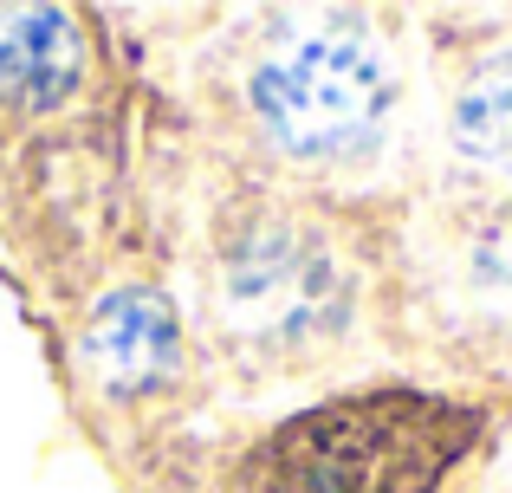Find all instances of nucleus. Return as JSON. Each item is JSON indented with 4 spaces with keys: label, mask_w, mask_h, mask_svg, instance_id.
<instances>
[{
    "label": "nucleus",
    "mask_w": 512,
    "mask_h": 493,
    "mask_svg": "<svg viewBox=\"0 0 512 493\" xmlns=\"http://www.w3.org/2000/svg\"><path fill=\"white\" fill-rule=\"evenodd\" d=\"M480 416L441 396L376 390L305 409L260 448L247 493H428L474 448Z\"/></svg>",
    "instance_id": "obj_1"
},
{
    "label": "nucleus",
    "mask_w": 512,
    "mask_h": 493,
    "mask_svg": "<svg viewBox=\"0 0 512 493\" xmlns=\"http://www.w3.org/2000/svg\"><path fill=\"white\" fill-rule=\"evenodd\" d=\"M214 305L247 357H312L325 351L350 318V273L331 234L305 228L292 215H247L221 241V279Z\"/></svg>",
    "instance_id": "obj_2"
},
{
    "label": "nucleus",
    "mask_w": 512,
    "mask_h": 493,
    "mask_svg": "<svg viewBox=\"0 0 512 493\" xmlns=\"http://www.w3.org/2000/svg\"><path fill=\"white\" fill-rule=\"evenodd\" d=\"M396 111V72L357 26H318L286 39L253 72V117L299 163H350L383 137Z\"/></svg>",
    "instance_id": "obj_3"
},
{
    "label": "nucleus",
    "mask_w": 512,
    "mask_h": 493,
    "mask_svg": "<svg viewBox=\"0 0 512 493\" xmlns=\"http://www.w3.org/2000/svg\"><path fill=\"white\" fill-rule=\"evenodd\" d=\"M85 364L104 390L130 396L163 383L175 364H182V325H175L169 299L150 286H124L91 312L85 325Z\"/></svg>",
    "instance_id": "obj_4"
},
{
    "label": "nucleus",
    "mask_w": 512,
    "mask_h": 493,
    "mask_svg": "<svg viewBox=\"0 0 512 493\" xmlns=\"http://www.w3.org/2000/svg\"><path fill=\"white\" fill-rule=\"evenodd\" d=\"M85 46L72 33V13L59 7H13L0 13V104L46 111L78 85Z\"/></svg>",
    "instance_id": "obj_5"
},
{
    "label": "nucleus",
    "mask_w": 512,
    "mask_h": 493,
    "mask_svg": "<svg viewBox=\"0 0 512 493\" xmlns=\"http://www.w3.org/2000/svg\"><path fill=\"white\" fill-rule=\"evenodd\" d=\"M454 143L480 169L512 176V46L461 78V91H454Z\"/></svg>",
    "instance_id": "obj_6"
}]
</instances>
